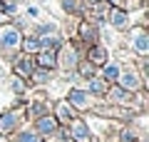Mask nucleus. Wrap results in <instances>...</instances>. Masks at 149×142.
Returning a JSON list of instances; mask_svg holds the SVG:
<instances>
[{"mask_svg":"<svg viewBox=\"0 0 149 142\" xmlns=\"http://www.w3.org/2000/svg\"><path fill=\"white\" fill-rule=\"evenodd\" d=\"M0 45L5 50H15L20 45V32L13 25H0Z\"/></svg>","mask_w":149,"mask_h":142,"instance_id":"1","label":"nucleus"},{"mask_svg":"<svg viewBox=\"0 0 149 142\" xmlns=\"http://www.w3.org/2000/svg\"><path fill=\"white\" fill-rule=\"evenodd\" d=\"M132 45H134V50L142 53V55L149 50V37H147V32H144V27H134L132 30Z\"/></svg>","mask_w":149,"mask_h":142,"instance_id":"2","label":"nucleus"},{"mask_svg":"<svg viewBox=\"0 0 149 142\" xmlns=\"http://www.w3.org/2000/svg\"><path fill=\"white\" fill-rule=\"evenodd\" d=\"M107 15H109V22L114 27H129V15L122 8H112V10H107Z\"/></svg>","mask_w":149,"mask_h":142,"instance_id":"3","label":"nucleus"},{"mask_svg":"<svg viewBox=\"0 0 149 142\" xmlns=\"http://www.w3.org/2000/svg\"><path fill=\"white\" fill-rule=\"evenodd\" d=\"M22 47H25L27 53H35V50H40V37H25V40H20Z\"/></svg>","mask_w":149,"mask_h":142,"instance_id":"4","label":"nucleus"},{"mask_svg":"<svg viewBox=\"0 0 149 142\" xmlns=\"http://www.w3.org/2000/svg\"><path fill=\"white\" fill-rule=\"evenodd\" d=\"M74 63H77L74 50H72V47H65V53H62V65H65V67H72Z\"/></svg>","mask_w":149,"mask_h":142,"instance_id":"5","label":"nucleus"},{"mask_svg":"<svg viewBox=\"0 0 149 142\" xmlns=\"http://www.w3.org/2000/svg\"><path fill=\"white\" fill-rule=\"evenodd\" d=\"M62 8L67 13H80L82 10V0H62Z\"/></svg>","mask_w":149,"mask_h":142,"instance_id":"6","label":"nucleus"},{"mask_svg":"<svg viewBox=\"0 0 149 142\" xmlns=\"http://www.w3.org/2000/svg\"><path fill=\"white\" fill-rule=\"evenodd\" d=\"M40 63H42V65H50V67H52V65H55V53H47V50H45V53L40 55Z\"/></svg>","mask_w":149,"mask_h":142,"instance_id":"7","label":"nucleus"},{"mask_svg":"<svg viewBox=\"0 0 149 142\" xmlns=\"http://www.w3.org/2000/svg\"><path fill=\"white\" fill-rule=\"evenodd\" d=\"M117 75H119V67H117L114 63H109V65L104 67V77H117Z\"/></svg>","mask_w":149,"mask_h":142,"instance_id":"8","label":"nucleus"},{"mask_svg":"<svg viewBox=\"0 0 149 142\" xmlns=\"http://www.w3.org/2000/svg\"><path fill=\"white\" fill-rule=\"evenodd\" d=\"M55 30H57V27H55L52 22H45V25L37 27V32H40V35H50V32H55Z\"/></svg>","mask_w":149,"mask_h":142,"instance_id":"9","label":"nucleus"},{"mask_svg":"<svg viewBox=\"0 0 149 142\" xmlns=\"http://www.w3.org/2000/svg\"><path fill=\"white\" fill-rule=\"evenodd\" d=\"M72 100L77 102V105H87V97H85V92H80V90H77V92H72Z\"/></svg>","mask_w":149,"mask_h":142,"instance_id":"10","label":"nucleus"},{"mask_svg":"<svg viewBox=\"0 0 149 142\" xmlns=\"http://www.w3.org/2000/svg\"><path fill=\"white\" fill-rule=\"evenodd\" d=\"M122 82L127 85V87H134V85H137V77H134L132 72H127V75H124V77H122Z\"/></svg>","mask_w":149,"mask_h":142,"instance_id":"11","label":"nucleus"},{"mask_svg":"<svg viewBox=\"0 0 149 142\" xmlns=\"http://www.w3.org/2000/svg\"><path fill=\"white\" fill-rule=\"evenodd\" d=\"M102 58H104V50H102V47H95V50H92V60L102 63Z\"/></svg>","mask_w":149,"mask_h":142,"instance_id":"12","label":"nucleus"},{"mask_svg":"<svg viewBox=\"0 0 149 142\" xmlns=\"http://www.w3.org/2000/svg\"><path fill=\"white\" fill-rule=\"evenodd\" d=\"M74 135L80 137V140H85V137H87V130H85V125H74Z\"/></svg>","mask_w":149,"mask_h":142,"instance_id":"13","label":"nucleus"},{"mask_svg":"<svg viewBox=\"0 0 149 142\" xmlns=\"http://www.w3.org/2000/svg\"><path fill=\"white\" fill-rule=\"evenodd\" d=\"M27 15L37 18V15H40V8H35V5H32V8H27Z\"/></svg>","mask_w":149,"mask_h":142,"instance_id":"14","label":"nucleus"},{"mask_svg":"<svg viewBox=\"0 0 149 142\" xmlns=\"http://www.w3.org/2000/svg\"><path fill=\"white\" fill-rule=\"evenodd\" d=\"M40 127H42L45 132H47V130H52V120H42V125H40Z\"/></svg>","mask_w":149,"mask_h":142,"instance_id":"15","label":"nucleus"},{"mask_svg":"<svg viewBox=\"0 0 149 142\" xmlns=\"http://www.w3.org/2000/svg\"><path fill=\"white\" fill-rule=\"evenodd\" d=\"M3 20H5V13H3V10H0V22H3Z\"/></svg>","mask_w":149,"mask_h":142,"instance_id":"16","label":"nucleus"}]
</instances>
